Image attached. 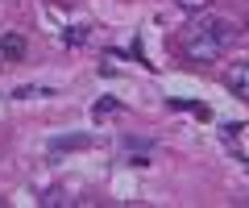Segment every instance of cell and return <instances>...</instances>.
<instances>
[{
	"mask_svg": "<svg viewBox=\"0 0 249 208\" xmlns=\"http://www.w3.org/2000/svg\"><path fill=\"white\" fill-rule=\"evenodd\" d=\"M245 29H249V17H245Z\"/></svg>",
	"mask_w": 249,
	"mask_h": 208,
	"instance_id": "obj_7",
	"label": "cell"
},
{
	"mask_svg": "<svg viewBox=\"0 0 249 208\" xmlns=\"http://www.w3.org/2000/svg\"><path fill=\"white\" fill-rule=\"evenodd\" d=\"M42 204H67V196H62V191H46Z\"/></svg>",
	"mask_w": 249,
	"mask_h": 208,
	"instance_id": "obj_6",
	"label": "cell"
},
{
	"mask_svg": "<svg viewBox=\"0 0 249 208\" xmlns=\"http://www.w3.org/2000/svg\"><path fill=\"white\" fill-rule=\"evenodd\" d=\"M0 58H4V63L25 58V38L21 34H0Z\"/></svg>",
	"mask_w": 249,
	"mask_h": 208,
	"instance_id": "obj_3",
	"label": "cell"
},
{
	"mask_svg": "<svg viewBox=\"0 0 249 208\" xmlns=\"http://www.w3.org/2000/svg\"><path fill=\"white\" fill-rule=\"evenodd\" d=\"M175 4H183L187 13H199V9H208V4H212V0H175Z\"/></svg>",
	"mask_w": 249,
	"mask_h": 208,
	"instance_id": "obj_4",
	"label": "cell"
},
{
	"mask_svg": "<svg viewBox=\"0 0 249 208\" xmlns=\"http://www.w3.org/2000/svg\"><path fill=\"white\" fill-rule=\"evenodd\" d=\"M232 34H237V29H232L224 17H196L191 25H187L183 50H187L191 63H216V58L229 50Z\"/></svg>",
	"mask_w": 249,
	"mask_h": 208,
	"instance_id": "obj_1",
	"label": "cell"
},
{
	"mask_svg": "<svg viewBox=\"0 0 249 208\" xmlns=\"http://www.w3.org/2000/svg\"><path fill=\"white\" fill-rule=\"evenodd\" d=\"M0 63H4V58H0Z\"/></svg>",
	"mask_w": 249,
	"mask_h": 208,
	"instance_id": "obj_8",
	"label": "cell"
},
{
	"mask_svg": "<svg viewBox=\"0 0 249 208\" xmlns=\"http://www.w3.org/2000/svg\"><path fill=\"white\" fill-rule=\"evenodd\" d=\"M224 83H229V92H232V96L249 100V63H232L229 71H224Z\"/></svg>",
	"mask_w": 249,
	"mask_h": 208,
	"instance_id": "obj_2",
	"label": "cell"
},
{
	"mask_svg": "<svg viewBox=\"0 0 249 208\" xmlns=\"http://www.w3.org/2000/svg\"><path fill=\"white\" fill-rule=\"evenodd\" d=\"M83 38H88V29H83V25H75V29H67V42H71V46H75V42H83Z\"/></svg>",
	"mask_w": 249,
	"mask_h": 208,
	"instance_id": "obj_5",
	"label": "cell"
}]
</instances>
